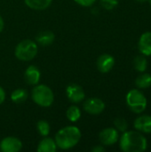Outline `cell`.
Segmentation results:
<instances>
[{
  "instance_id": "obj_2",
  "label": "cell",
  "mask_w": 151,
  "mask_h": 152,
  "mask_svg": "<svg viewBox=\"0 0 151 152\" xmlns=\"http://www.w3.org/2000/svg\"><path fill=\"white\" fill-rule=\"evenodd\" d=\"M81 139V132L75 126H68L60 129L56 134L54 141L57 148L61 150H69L74 148Z\"/></svg>"
},
{
  "instance_id": "obj_12",
  "label": "cell",
  "mask_w": 151,
  "mask_h": 152,
  "mask_svg": "<svg viewBox=\"0 0 151 152\" xmlns=\"http://www.w3.org/2000/svg\"><path fill=\"white\" fill-rule=\"evenodd\" d=\"M135 130L142 134H151V116L142 115L138 117L133 123Z\"/></svg>"
},
{
  "instance_id": "obj_16",
  "label": "cell",
  "mask_w": 151,
  "mask_h": 152,
  "mask_svg": "<svg viewBox=\"0 0 151 152\" xmlns=\"http://www.w3.org/2000/svg\"><path fill=\"white\" fill-rule=\"evenodd\" d=\"M53 0H24L26 5L32 10L36 11H43L47 9Z\"/></svg>"
},
{
  "instance_id": "obj_27",
  "label": "cell",
  "mask_w": 151,
  "mask_h": 152,
  "mask_svg": "<svg viewBox=\"0 0 151 152\" xmlns=\"http://www.w3.org/2000/svg\"><path fill=\"white\" fill-rule=\"evenodd\" d=\"M4 20H3L2 16L0 15V33L2 32V30H3V28H4Z\"/></svg>"
},
{
  "instance_id": "obj_21",
  "label": "cell",
  "mask_w": 151,
  "mask_h": 152,
  "mask_svg": "<svg viewBox=\"0 0 151 152\" xmlns=\"http://www.w3.org/2000/svg\"><path fill=\"white\" fill-rule=\"evenodd\" d=\"M36 129L41 136L45 137L48 136V134H50L51 126L46 120H39L36 123Z\"/></svg>"
},
{
  "instance_id": "obj_22",
  "label": "cell",
  "mask_w": 151,
  "mask_h": 152,
  "mask_svg": "<svg viewBox=\"0 0 151 152\" xmlns=\"http://www.w3.org/2000/svg\"><path fill=\"white\" fill-rule=\"evenodd\" d=\"M114 126H115V128L118 132H121V133L127 131V128H128V123L123 118H117L114 120Z\"/></svg>"
},
{
  "instance_id": "obj_29",
  "label": "cell",
  "mask_w": 151,
  "mask_h": 152,
  "mask_svg": "<svg viewBox=\"0 0 151 152\" xmlns=\"http://www.w3.org/2000/svg\"><path fill=\"white\" fill-rule=\"evenodd\" d=\"M150 7H151V0H150Z\"/></svg>"
},
{
  "instance_id": "obj_7",
  "label": "cell",
  "mask_w": 151,
  "mask_h": 152,
  "mask_svg": "<svg viewBox=\"0 0 151 152\" xmlns=\"http://www.w3.org/2000/svg\"><path fill=\"white\" fill-rule=\"evenodd\" d=\"M100 142L104 146H111L117 143L119 140V134L116 128L108 127L101 131L99 134Z\"/></svg>"
},
{
  "instance_id": "obj_26",
  "label": "cell",
  "mask_w": 151,
  "mask_h": 152,
  "mask_svg": "<svg viewBox=\"0 0 151 152\" xmlns=\"http://www.w3.org/2000/svg\"><path fill=\"white\" fill-rule=\"evenodd\" d=\"M5 100V92L3 89L2 86H0V105L4 102Z\"/></svg>"
},
{
  "instance_id": "obj_15",
  "label": "cell",
  "mask_w": 151,
  "mask_h": 152,
  "mask_svg": "<svg viewBox=\"0 0 151 152\" xmlns=\"http://www.w3.org/2000/svg\"><path fill=\"white\" fill-rule=\"evenodd\" d=\"M57 150V145L54 139L50 137H44L38 143L36 151L38 152H55Z\"/></svg>"
},
{
  "instance_id": "obj_13",
  "label": "cell",
  "mask_w": 151,
  "mask_h": 152,
  "mask_svg": "<svg viewBox=\"0 0 151 152\" xmlns=\"http://www.w3.org/2000/svg\"><path fill=\"white\" fill-rule=\"evenodd\" d=\"M138 48L142 54L145 56H151V32L147 31L143 33L138 42Z\"/></svg>"
},
{
  "instance_id": "obj_18",
  "label": "cell",
  "mask_w": 151,
  "mask_h": 152,
  "mask_svg": "<svg viewBox=\"0 0 151 152\" xmlns=\"http://www.w3.org/2000/svg\"><path fill=\"white\" fill-rule=\"evenodd\" d=\"M28 92L25 89L18 88L12 91V93L11 94V100L14 103L20 104V103H23L24 102H26V100L28 99Z\"/></svg>"
},
{
  "instance_id": "obj_25",
  "label": "cell",
  "mask_w": 151,
  "mask_h": 152,
  "mask_svg": "<svg viewBox=\"0 0 151 152\" xmlns=\"http://www.w3.org/2000/svg\"><path fill=\"white\" fill-rule=\"evenodd\" d=\"M93 152H103L105 151V148L102 145H96L92 149Z\"/></svg>"
},
{
  "instance_id": "obj_28",
  "label": "cell",
  "mask_w": 151,
  "mask_h": 152,
  "mask_svg": "<svg viewBox=\"0 0 151 152\" xmlns=\"http://www.w3.org/2000/svg\"><path fill=\"white\" fill-rule=\"evenodd\" d=\"M137 2H139V3H144V2H147L148 0H136Z\"/></svg>"
},
{
  "instance_id": "obj_24",
  "label": "cell",
  "mask_w": 151,
  "mask_h": 152,
  "mask_svg": "<svg viewBox=\"0 0 151 152\" xmlns=\"http://www.w3.org/2000/svg\"><path fill=\"white\" fill-rule=\"evenodd\" d=\"M77 4L81 5V6H84V7H89V6H92L95 2L96 0H74Z\"/></svg>"
},
{
  "instance_id": "obj_3",
  "label": "cell",
  "mask_w": 151,
  "mask_h": 152,
  "mask_svg": "<svg viewBox=\"0 0 151 152\" xmlns=\"http://www.w3.org/2000/svg\"><path fill=\"white\" fill-rule=\"evenodd\" d=\"M31 98L36 105L47 108L53 103L54 94L49 86L45 85H36L31 91Z\"/></svg>"
},
{
  "instance_id": "obj_4",
  "label": "cell",
  "mask_w": 151,
  "mask_h": 152,
  "mask_svg": "<svg viewBox=\"0 0 151 152\" xmlns=\"http://www.w3.org/2000/svg\"><path fill=\"white\" fill-rule=\"evenodd\" d=\"M125 102L129 110L135 114L142 113L148 105L147 98L140 91V89L130 90L126 94Z\"/></svg>"
},
{
  "instance_id": "obj_17",
  "label": "cell",
  "mask_w": 151,
  "mask_h": 152,
  "mask_svg": "<svg viewBox=\"0 0 151 152\" xmlns=\"http://www.w3.org/2000/svg\"><path fill=\"white\" fill-rule=\"evenodd\" d=\"M135 86L138 89H147L151 86V75L143 72L139 75L135 80Z\"/></svg>"
},
{
  "instance_id": "obj_9",
  "label": "cell",
  "mask_w": 151,
  "mask_h": 152,
  "mask_svg": "<svg viewBox=\"0 0 151 152\" xmlns=\"http://www.w3.org/2000/svg\"><path fill=\"white\" fill-rule=\"evenodd\" d=\"M22 149V142L20 139L8 136L0 142V151L3 152H19Z\"/></svg>"
},
{
  "instance_id": "obj_14",
  "label": "cell",
  "mask_w": 151,
  "mask_h": 152,
  "mask_svg": "<svg viewBox=\"0 0 151 152\" xmlns=\"http://www.w3.org/2000/svg\"><path fill=\"white\" fill-rule=\"evenodd\" d=\"M55 39L54 34L50 30H44L39 32L36 37V42L39 45L42 46H48L53 43Z\"/></svg>"
},
{
  "instance_id": "obj_8",
  "label": "cell",
  "mask_w": 151,
  "mask_h": 152,
  "mask_svg": "<svg viewBox=\"0 0 151 152\" xmlns=\"http://www.w3.org/2000/svg\"><path fill=\"white\" fill-rule=\"evenodd\" d=\"M66 94L69 102L73 103H79L85 98L84 89L77 84H70L66 88Z\"/></svg>"
},
{
  "instance_id": "obj_23",
  "label": "cell",
  "mask_w": 151,
  "mask_h": 152,
  "mask_svg": "<svg viewBox=\"0 0 151 152\" xmlns=\"http://www.w3.org/2000/svg\"><path fill=\"white\" fill-rule=\"evenodd\" d=\"M101 5L108 11L113 10L118 5V0H101Z\"/></svg>"
},
{
  "instance_id": "obj_10",
  "label": "cell",
  "mask_w": 151,
  "mask_h": 152,
  "mask_svg": "<svg viewBox=\"0 0 151 152\" xmlns=\"http://www.w3.org/2000/svg\"><path fill=\"white\" fill-rule=\"evenodd\" d=\"M96 65H97V69L100 72L108 73L113 69V67L115 65V59L112 55L104 53V54H101L98 58Z\"/></svg>"
},
{
  "instance_id": "obj_6",
  "label": "cell",
  "mask_w": 151,
  "mask_h": 152,
  "mask_svg": "<svg viewBox=\"0 0 151 152\" xmlns=\"http://www.w3.org/2000/svg\"><path fill=\"white\" fill-rule=\"evenodd\" d=\"M83 108L85 112L91 115H99L105 110V103L100 98H89L85 101Z\"/></svg>"
},
{
  "instance_id": "obj_20",
  "label": "cell",
  "mask_w": 151,
  "mask_h": 152,
  "mask_svg": "<svg viewBox=\"0 0 151 152\" xmlns=\"http://www.w3.org/2000/svg\"><path fill=\"white\" fill-rule=\"evenodd\" d=\"M66 117L70 122H77L81 118V110L76 105H71L66 111Z\"/></svg>"
},
{
  "instance_id": "obj_11",
  "label": "cell",
  "mask_w": 151,
  "mask_h": 152,
  "mask_svg": "<svg viewBox=\"0 0 151 152\" xmlns=\"http://www.w3.org/2000/svg\"><path fill=\"white\" fill-rule=\"evenodd\" d=\"M41 78V73L37 67L34 65L28 66L24 72V80L27 85L36 86L39 83Z\"/></svg>"
},
{
  "instance_id": "obj_1",
  "label": "cell",
  "mask_w": 151,
  "mask_h": 152,
  "mask_svg": "<svg viewBox=\"0 0 151 152\" xmlns=\"http://www.w3.org/2000/svg\"><path fill=\"white\" fill-rule=\"evenodd\" d=\"M119 147L124 152H143L148 148V142L139 131H125L119 138Z\"/></svg>"
},
{
  "instance_id": "obj_19",
  "label": "cell",
  "mask_w": 151,
  "mask_h": 152,
  "mask_svg": "<svg viewBox=\"0 0 151 152\" xmlns=\"http://www.w3.org/2000/svg\"><path fill=\"white\" fill-rule=\"evenodd\" d=\"M133 66H134V69L138 72L140 73L145 72L148 68V61H147L146 56L143 54L137 55L133 60Z\"/></svg>"
},
{
  "instance_id": "obj_5",
  "label": "cell",
  "mask_w": 151,
  "mask_h": 152,
  "mask_svg": "<svg viewBox=\"0 0 151 152\" xmlns=\"http://www.w3.org/2000/svg\"><path fill=\"white\" fill-rule=\"evenodd\" d=\"M37 50V45L35 41L24 39L16 45L14 54L15 57L20 61H29L36 56Z\"/></svg>"
}]
</instances>
